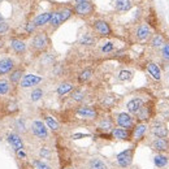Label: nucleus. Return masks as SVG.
I'll return each mask as SVG.
<instances>
[{
    "instance_id": "a211bd4d",
    "label": "nucleus",
    "mask_w": 169,
    "mask_h": 169,
    "mask_svg": "<svg viewBox=\"0 0 169 169\" xmlns=\"http://www.w3.org/2000/svg\"><path fill=\"white\" fill-rule=\"evenodd\" d=\"M86 169H111L109 165L99 156H92L86 161Z\"/></svg>"
},
{
    "instance_id": "bb28decb",
    "label": "nucleus",
    "mask_w": 169,
    "mask_h": 169,
    "mask_svg": "<svg viewBox=\"0 0 169 169\" xmlns=\"http://www.w3.org/2000/svg\"><path fill=\"white\" fill-rule=\"evenodd\" d=\"M44 124L47 125V128L49 129L51 131H59L60 130V124L56 121L55 117H52L51 114H46L44 116Z\"/></svg>"
},
{
    "instance_id": "ea45409f",
    "label": "nucleus",
    "mask_w": 169,
    "mask_h": 169,
    "mask_svg": "<svg viewBox=\"0 0 169 169\" xmlns=\"http://www.w3.org/2000/svg\"><path fill=\"white\" fill-rule=\"evenodd\" d=\"M35 30H37V26H35V24L33 21H29V22L25 25V31H26L27 34H33V33H35Z\"/></svg>"
},
{
    "instance_id": "79ce46f5",
    "label": "nucleus",
    "mask_w": 169,
    "mask_h": 169,
    "mask_svg": "<svg viewBox=\"0 0 169 169\" xmlns=\"http://www.w3.org/2000/svg\"><path fill=\"white\" fill-rule=\"evenodd\" d=\"M8 30H9V25L7 24L4 20L0 21V35L7 34V33H8Z\"/></svg>"
},
{
    "instance_id": "6ab92c4d",
    "label": "nucleus",
    "mask_w": 169,
    "mask_h": 169,
    "mask_svg": "<svg viewBox=\"0 0 169 169\" xmlns=\"http://www.w3.org/2000/svg\"><path fill=\"white\" fill-rule=\"evenodd\" d=\"M9 46H10V49H12L16 55H24V53L27 51L26 42H24L22 39H18V38H12L10 39Z\"/></svg>"
},
{
    "instance_id": "c03bdc74",
    "label": "nucleus",
    "mask_w": 169,
    "mask_h": 169,
    "mask_svg": "<svg viewBox=\"0 0 169 169\" xmlns=\"http://www.w3.org/2000/svg\"><path fill=\"white\" fill-rule=\"evenodd\" d=\"M16 156L18 157L20 160H26V159H27V154H26V151H25V150L17 151V152H16Z\"/></svg>"
},
{
    "instance_id": "4468645a",
    "label": "nucleus",
    "mask_w": 169,
    "mask_h": 169,
    "mask_svg": "<svg viewBox=\"0 0 169 169\" xmlns=\"http://www.w3.org/2000/svg\"><path fill=\"white\" fill-rule=\"evenodd\" d=\"M134 35H135V38L138 42H146L151 38L152 33H151V29L147 24H141V25L137 26L135 31H134Z\"/></svg>"
},
{
    "instance_id": "603ef678",
    "label": "nucleus",
    "mask_w": 169,
    "mask_h": 169,
    "mask_svg": "<svg viewBox=\"0 0 169 169\" xmlns=\"http://www.w3.org/2000/svg\"><path fill=\"white\" fill-rule=\"evenodd\" d=\"M0 21H3V17H1V14H0Z\"/></svg>"
},
{
    "instance_id": "a18cd8bd",
    "label": "nucleus",
    "mask_w": 169,
    "mask_h": 169,
    "mask_svg": "<svg viewBox=\"0 0 169 169\" xmlns=\"http://www.w3.org/2000/svg\"><path fill=\"white\" fill-rule=\"evenodd\" d=\"M90 134H86V133H75V134L72 135V139H82V138H89Z\"/></svg>"
},
{
    "instance_id": "a878e982",
    "label": "nucleus",
    "mask_w": 169,
    "mask_h": 169,
    "mask_svg": "<svg viewBox=\"0 0 169 169\" xmlns=\"http://www.w3.org/2000/svg\"><path fill=\"white\" fill-rule=\"evenodd\" d=\"M92 75H94V70H92L91 68H85V69L82 70L77 77L78 83H81V85L82 83H87V82L92 78Z\"/></svg>"
},
{
    "instance_id": "f704fd0d",
    "label": "nucleus",
    "mask_w": 169,
    "mask_h": 169,
    "mask_svg": "<svg viewBox=\"0 0 169 169\" xmlns=\"http://www.w3.org/2000/svg\"><path fill=\"white\" fill-rule=\"evenodd\" d=\"M165 44V41H164V38L161 37V35H154V38L151 39V42H150V46L151 47H154V48H160V47H163V46Z\"/></svg>"
},
{
    "instance_id": "9b49d317",
    "label": "nucleus",
    "mask_w": 169,
    "mask_h": 169,
    "mask_svg": "<svg viewBox=\"0 0 169 169\" xmlns=\"http://www.w3.org/2000/svg\"><path fill=\"white\" fill-rule=\"evenodd\" d=\"M43 81V77L41 75H37V74H25L22 77V80L20 82V87L22 89H30V87H34V86H38L41 82Z\"/></svg>"
},
{
    "instance_id": "423d86ee",
    "label": "nucleus",
    "mask_w": 169,
    "mask_h": 169,
    "mask_svg": "<svg viewBox=\"0 0 169 169\" xmlns=\"http://www.w3.org/2000/svg\"><path fill=\"white\" fill-rule=\"evenodd\" d=\"M148 125L146 122H138L131 130V142H134V145L141 143L143 139L146 138V134L148 133Z\"/></svg>"
},
{
    "instance_id": "412c9836",
    "label": "nucleus",
    "mask_w": 169,
    "mask_h": 169,
    "mask_svg": "<svg viewBox=\"0 0 169 169\" xmlns=\"http://www.w3.org/2000/svg\"><path fill=\"white\" fill-rule=\"evenodd\" d=\"M51 16H52V12L39 13L38 16H35V17H34L33 22L35 24V26H37V27H43V26H46L47 24H49Z\"/></svg>"
},
{
    "instance_id": "5701e85b",
    "label": "nucleus",
    "mask_w": 169,
    "mask_h": 169,
    "mask_svg": "<svg viewBox=\"0 0 169 169\" xmlns=\"http://www.w3.org/2000/svg\"><path fill=\"white\" fill-rule=\"evenodd\" d=\"M25 75V70L24 68H14L13 72L9 74V82L12 86H16V85H20L21 80Z\"/></svg>"
},
{
    "instance_id": "cd10ccee",
    "label": "nucleus",
    "mask_w": 169,
    "mask_h": 169,
    "mask_svg": "<svg viewBox=\"0 0 169 169\" xmlns=\"http://www.w3.org/2000/svg\"><path fill=\"white\" fill-rule=\"evenodd\" d=\"M95 43H96L95 37L92 34H89V33L83 34L80 39V44L85 46V47H92V46H95Z\"/></svg>"
},
{
    "instance_id": "7c9ffc66",
    "label": "nucleus",
    "mask_w": 169,
    "mask_h": 169,
    "mask_svg": "<svg viewBox=\"0 0 169 169\" xmlns=\"http://www.w3.org/2000/svg\"><path fill=\"white\" fill-rule=\"evenodd\" d=\"M39 156L44 161L52 160V150L49 148L48 146H42L41 148H39Z\"/></svg>"
},
{
    "instance_id": "7ed1b4c3",
    "label": "nucleus",
    "mask_w": 169,
    "mask_h": 169,
    "mask_svg": "<svg viewBox=\"0 0 169 169\" xmlns=\"http://www.w3.org/2000/svg\"><path fill=\"white\" fill-rule=\"evenodd\" d=\"M30 131L39 141H47L49 138V129L41 120H34L30 125Z\"/></svg>"
},
{
    "instance_id": "f03ea898",
    "label": "nucleus",
    "mask_w": 169,
    "mask_h": 169,
    "mask_svg": "<svg viewBox=\"0 0 169 169\" xmlns=\"http://www.w3.org/2000/svg\"><path fill=\"white\" fill-rule=\"evenodd\" d=\"M135 147H137V145H133L131 147H129V148L121 151L116 156V161H117L118 167L122 169H128L131 167L133 160H134V155H135Z\"/></svg>"
},
{
    "instance_id": "c756f323",
    "label": "nucleus",
    "mask_w": 169,
    "mask_h": 169,
    "mask_svg": "<svg viewBox=\"0 0 169 169\" xmlns=\"http://www.w3.org/2000/svg\"><path fill=\"white\" fill-rule=\"evenodd\" d=\"M10 87H12V85H10L9 80L0 78V95H1V96L8 95L10 92Z\"/></svg>"
},
{
    "instance_id": "473e14b6",
    "label": "nucleus",
    "mask_w": 169,
    "mask_h": 169,
    "mask_svg": "<svg viewBox=\"0 0 169 169\" xmlns=\"http://www.w3.org/2000/svg\"><path fill=\"white\" fill-rule=\"evenodd\" d=\"M85 91L83 90H81V89H74L73 91L70 92V98L73 102H77V103H81L82 100L85 99Z\"/></svg>"
},
{
    "instance_id": "ddd939ff",
    "label": "nucleus",
    "mask_w": 169,
    "mask_h": 169,
    "mask_svg": "<svg viewBox=\"0 0 169 169\" xmlns=\"http://www.w3.org/2000/svg\"><path fill=\"white\" fill-rule=\"evenodd\" d=\"M111 135H112V138L116 139V141L131 142V130H128V129L114 126L112 129V131H111Z\"/></svg>"
},
{
    "instance_id": "1a4fd4ad",
    "label": "nucleus",
    "mask_w": 169,
    "mask_h": 169,
    "mask_svg": "<svg viewBox=\"0 0 169 169\" xmlns=\"http://www.w3.org/2000/svg\"><path fill=\"white\" fill-rule=\"evenodd\" d=\"M92 29L99 37H109L112 35V29H111L109 24L104 20H96L92 24Z\"/></svg>"
},
{
    "instance_id": "49530a36",
    "label": "nucleus",
    "mask_w": 169,
    "mask_h": 169,
    "mask_svg": "<svg viewBox=\"0 0 169 169\" xmlns=\"http://www.w3.org/2000/svg\"><path fill=\"white\" fill-rule=\"evenodd\" d=\"M103 104L106 107H112V104H113V98L112 96H106V100L103 102Z\"/></svg>"
},
{
    "instance_id": "f3484780",
    "label": "nucleus",
    "mask_w": 169,
    "mask_h": 169,
    "mask_svg": "<svg viewBox=\"0 0 169 169\" xmlns=\"http://www.w3.org/2000/svg\"><path fill=\"white\" fill-rule=\"evenodd\" d=\"M7 142L10 145V147L13 148L14 152H17V151H20V150H25L22 138H21L17 133H9V134L7 135Z\"/></svg>"
},
{
    "instance_id": "4c0bfd02",
    "label": "nucleus",
    "mask_w": 169,
    "mask_h": 169,
    "mask_svg": "<svg viewBox=\"0 0 169 169\" xmlns=\"http://www.w3.org/2000/svg\"><path fill=\"white\" fill-rule=\"evenodd\" d=\"M60 14H61V18H63V22H65V21H68L73 16L74 12L70 8H63V9H60Z\"/></svg>"
},
{
    "instance_id": "72a5a7b5",
    "label": "nucleus",
    "mask_w": 169,
    "mask_h": 169,
    "mask_svg": "<svg viewBox=\"0 0 169 169\" xmlns=\"http://www.w3.org/2000/svg\"><path fill=\"white\" fill-rule=\"evenodd\" d=\"M117 78H118V81H121V82L131 81V78H133V72H131V70H128V69H122V70L118 72Z\"/></svg>"
},
{
    "instance_id": "a19ab883",
    "label": "nucleus",
    "mask_w": 169,
    "mask_h": 169,
    "mask_svg": "<svg viewBox=\"0 0 169 169\" xmlns=\"http://www.w3.org/2000/svg\"><path fill=\"white\" fill-rule=\"evenodd\" d=\"M161 56H163L164 60L169 61V43H165L161 47Z\"/></svg>"
},
{
    "instance_id": "c9c22d12",
    "label": "nucleus",
    "mask_w": 169,
    "mask_h": 169,
    "mask_svg": "<svg viewBox=\"0 0 169 169\" xmlns=\"http://www.w3.org/2000/svg\"><path fill=\"white\" fill-rule=\"evenodd\" d=\"M42 98H43V90L41 87H35L30 94V100L35 103V102H39Z\"/></svg>"
},
{
    "instance_id": "2f4dec72",
    "label": "nucleus",
    "mask_w": 169,
    "mask_h": 169,
    "mask_svg": "<svg viewBox=\"0 0 169 169\" xmlns=\"http://www.w3.org/2000/svg\"><path fill=\"white\" fill-rule=\"evenodd\" d=\"M131 8L130 0H116V9L120 12H128Z\"/></svg>"
},
{
    "instance_id": "58836bf2",
    "label": "nucleus",
    "mask_w": 169,
    "mask_h": 169,
    "mask_svg": "<svg viewBox=\"0 0 169 169\" xmlns=\"http://www.w3.org/2000/svg\"><path fill=\"white\" fill-rule=\"evenodd\" d=\"M33 163H34V165H35V168H37V169H52V168L48 165L47 161H44V160L35 159Z\"/></svg>"
},
{
    "instance_id": "393cba45",
    "label": "nucleus",
    "mask_w": 169,
    "mask_h": 169,
    "mask_svg": "<svg viewBox=\"0 0 169 169\" xmlns=\"http://www.w3.org/2000/svg\"><path fill=\"white\" fill-rule=\"evenodd\" d=\"M146 69H147V72H148V74L155 81H160L161 80V70H160V68H159L157 64H155V63H148L146 65Z\"/></svg>"
},
{
    "instance_id": "8fccbe9b",
    "label": "nucleus",
    "mask_w": 169,
    "mask_h": 169,
    "mask_svg": "<svg viewBox=\"0 0 169 169\" xmlns=\"http://www.w3.org/2000/svg\"><path fill=\"white\" fill-rule=\"evenodd\" d=\"M167 81L169 82V72H168V73H167Z\"/></svg>"
},
{
    "instance_id": "c85d7f7f",
    "label": "nucleus",
    "mask_w": 169,
    "mask_h": 169,
    "mask_svg": "<svg viewBox=\"0 0 169 169\" xmlns=\"http://www.w3.org/2000/svg\"><path fill=\"white\" fill-rule=\"evenodd\" d=\"M63 24V18H61V14H60V10H56V12H52V16H51V20H49V26H51L53 30L57 29L60 25Z\"/></svg>"
},
{
    "instance_id": "09e8293b",
    "label": "nucleus",
    "mask_w": 169,
    "mask_h": 169,
    "mask_svg": "<svg viewBox=\"0 0 169 169\" xmlns=\"http://www.w3.org/2000/svg\"><path fill=\"white\" fill-rule=\"evenodd\" d=\"M74 1H75V4H80V3H83L86 0H74Z\"/></svg>"
},
{
    "instance_id": "9d476101",
    "label": "nucleus",
    "mask_w": 169,
    "mask_h": 169,
    "mask_svg": "<svg viewBox=\"0 0 169 169\" xmlns=\"http://www.w3.org/2000/svg\"><path fill=\"white\" fill-rule=\"evenodd\" d=\"M150 131L152 134V137H155V138H168V135H169L168 126L161 121L154 122L152 126L150 128Z\"/></svg>"
},
{
    "instance_id": "3c124183",
    "label": "nucleus",
    "mask_w": 169,
    "mask_h": 169,
    "mask_svg": "<svg viewBox=\"0 0 169 169\" xmlns=\"http://www.w3.org/2000/svg\"><path fill=\"white\" fill-rule=\"evenodd\" d=\"M1 47H3V42L0 41V48H1Z\"/></svg>"
},
{
    "instance_id": "b1692460",
    "label": "nucleus",
    "mask_w": 169,
    "mask_h": 169,
    "mask_svg": "<svg viewBox=\"0 0 169 169\" xmlns=\"http://www.w3.org/2000/svg\"><path fill=\"white\" fill-rule=\"evenodd\" d=\"M73 90H74V85L72 83V82H61L56 87V94L59 95L60 98H63V96L70 94Z\"/></svg>"
},
{
    "instance_id": "4be33fe9",
    "label": "nucleus",
    "mask_w": 169,
    "mask_h": 169,
    "mask_svg": "<svg viewBox=\"0 0 169 169\" xmlns=\"http://www.w3.org/2000/svg\"><path fill=\"white\" fill-rule=\"evenodd\" d=\"M154 165L157 169H164L169 165V156L165 155V154H156L154 155Z\"/></svg>"
},
{
    "instance_id": "2eb2a0df",
    "label": "nucleus",
    "mask_w": 169,
    "mask_h": 169,
    "mask_svg": "<svg viewBox=\"0 0 169 169\" xmlns=\"http://www.w3.org/2000/svg\"><path fill=\"white\" fill-rule=\"evenodd\" d=\"M134 117L138 122H146L147 124V121H150L152 118V107L150 104L145 103V106L134 114Z\"/></svg>"
},
{
    "instance_id": "37998d69",
    "label": "nucleus",
    "mask_w": 169,
    "mask_h": 169,
    "mask_svg": "<svg viewBox=\"0 0 169 169\" xmlns=\"http://www.w3.org/2000/svg\"><path fill=\"white\" fill-rule=\"evenodd\" d=\"M7 108L9 109V112H10V113H13V112H17V111H18V106H17V103L10 102V103L7 104Z\"/></svg>"
},
{
    "instance_id": "dca6fc26",
    "label": "nucleus",
    "mask_w": 169,
    "mask_h": 169,
    "mask_svg": "<svg viewBox=\"0 0 169 169\" xmlns=\"http://www.w3.org/2000/svg\"><path fill=\"white\" fill-rule=\"evenodd\" d=\"M14 68H16V61L12 57H3L0 60V77L10 74Z\"/></svg>"
},
{
    "instance_id": "6e6552de",
    "label": "nucleus",
    "mask_w": 169,
    "mask_h": 169,
    "mask_svg": "<svg viewBox=\"0 0 169 169\" xmlns=\"http://www.w3.org/2000/svg\"><path fill=\"white\" fill-rule=\"evenodd\" d=\"M94 4L89 0H86L83 3H80V4H75L73 12L74 14L77 16H81V17H87V16H91L94 13Z\"/></svg>"
},
{
    "instance_id": "39448f33",
    "label": "nucleus",
    "mask_w": 169,
    "mask_h": 169,
    "mask_svg": "<svg viewBox=\"0 0 169 169\" xmlns=\"http://www.w3.org/2000/svg\"><path fill=\"white\" fill-rule=\"evenodd\" d=\"M75 114L82 120L95 121L99 117V111L92 106H81L75 109Z\"/></svg>"
},
{
    "instance_id": "20e7f679",
    "label": "nucleus",
    "mask_w": 169,
    "mask_h": 169,
    "mask_svg": "<svg viewBox=\"0 0 169 169\" xmlns=\"http://www.w3.org/2000/svg\"><path fill=\"white\" fill-rule=\"evenodd\" d=\"M114 124H116V126H118V128L133 130L134 126L137 125V120H135V117L129 112H120L114 117Z\"/></svg>"
},
{
    "instance_id": "f8f14e48",
    "label": "nucleus",
    "mask_w": 169,
    "mask_h": 169,
    "mask_svg": "<svg viewBox=\"0 0 169 169\" xmlns=\"http://www.w3.org/2000/svg\"><path fill=\"white\" fill-rule=\"evenodd\" d=\"M114 126H116V124H114L113 118L109 116H106L98 121V124H96V131L98 133H111Z\"/></svg>"
},
{
    "instance_id": "f257e3e1",
    "label": "nucleus",
    "mask_w": 169,
    "mask_h": 169,
    "mask_svg": "<svg viewBox=\"0 0 169 169\" xmlns=\"http://www.w3.org/2000/svg\"><path fill=\"white\" fill-rule=\"evenodd\" d=\"M49 46H51V39H49L48 34L46 31H39L31 38L30 49L37 55L44 53L49 48Z\"/></svg>"
},
{
    "instance_id": "0eeeda50",
    "label": "nucleus",
    "mask_w": 169,
    "mask_h": 169,
    "mask_svg": "<svg viewBox=\"0 0 169 169\" xmlns=\"http://www.w3.org/2000/svg\"><path fill=\"white\" fill-rule=\"evenodd\" d=\"M150 147L156 154L169 155V138H155L151 142Z\"/></svg>"
},
{
    "instance_id": "de8ad7c7",
    "label": "nucleus",
    "mask_w": 169,
    "mask_h": 169,
    "mask_svg": "<svg viewBox=\"0 0 169 169\" xmlns=\"http://www.w3.org/2000/svg\"><path fill=\"white\" fill-rule=\"evenodd\" d=\"M63 169H75V168L72 167V165H66V167H63Z\"/></svg>"
},
{
    "instance_id": "aec40b11",
    "label": "nucleus",
    "mask_w": 169,
    "mask_h": 169,
    "mask_svg": "<svg viewBox=\"0 0 169 169\" xmlns=\"http://www.w3.org/2000/svg\"><path fill=\"white\" fill-rule=\"evenodd\" d=\"M143 106H145V100H143L142 98H133L131 100H129V102L126 103V109H128L129 113L134 116V114L138 112Z\"/></svg>"
},
{
    "instance_id": "e433bc0d",
    "label": "nucleus",
    "mask_w": 169,
    "mask_h": 169,
    "mask_svg": "<svg viewBox=\"0 0 169 169\" xmlns=\"http://www.w3.org/2000/svg\"><path fill=\"white\" fill-rule=\"evenodd\" d=\"M113 49H114V43L109 41V42H106L104 44H102V47H100V52L108 55V53L113 52Z\"/></svg>"
}]
</instances>
